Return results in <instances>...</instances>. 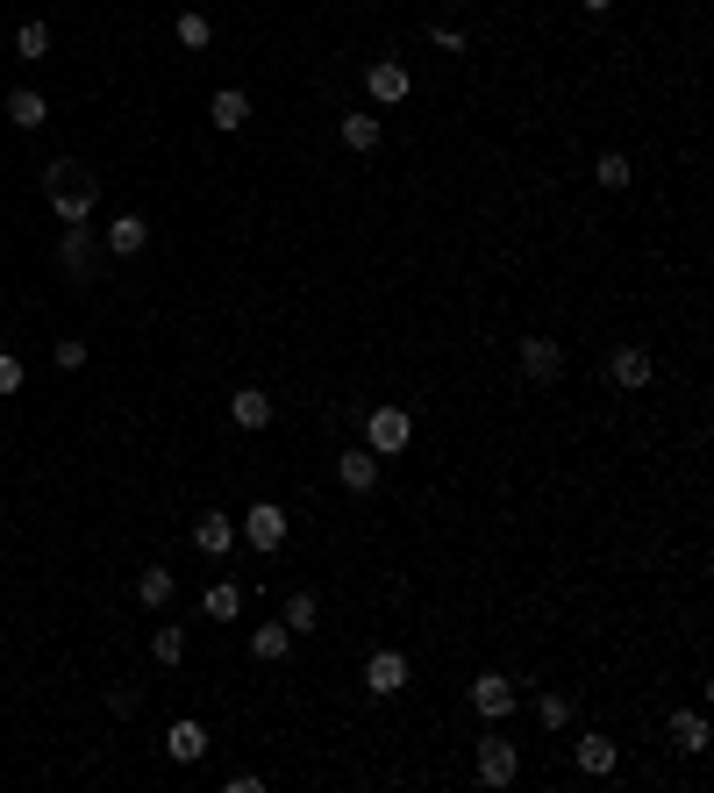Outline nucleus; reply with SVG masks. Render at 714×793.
<instances>
[{"mask_svg":"<svg viewBox=\"0 0 714 793\" xmlns=\"http://www.w3.org/2000/svg\"><path fill=\"white\" fill-rule=\"evenodd\" d=\"M286 651H294V630H286V622H265V630H251V658L279 665Z\"/></svg>","mask_w":714,"mask_h":793,"instance_id":"21","label":"nucleus"},{"mask_svg":"<svg viewBox=\"0 0 714 793\" xmlns=\"http://www.w3.org/2000/svg\"><path fill=\"white\" fill-rule=\"evenodd\" d=\"M286 630H294V636H308V630H322V593H308V586H300V593H286Z\"/></svg>","mask_w":714,"mask_h":793,"instance_id":"18","label":"nucleus"},{"mask_svg":"<svg viewBox=\"0 0 714 793\" xmlns=\"http://www.w3.org/2000/svg\"><path fill=\"white\" fill-rule=\"evenodd\" d=\"M230 415L243 422V430H271V393L265 387H236L230 393Z\"/></svg>","mask_w":714,"mask_h":793,"instance_id":"16","label":"nucleus"},{"mask_svg":"<svg viewBox=\"0 0 714 793\" xmlns=\"http://www.w3.org/2000/svg\"><path fill=\"white\" fill-rule=\"evenodd\" d=\"M150 658H158V665H179V658H187V630H158V636H150Z\"/></svg>","mask_w":714,"mask_h":793,"instance_id":"28","label":"nucleus"},{"mask_svg":"<svg viewBox=\"0 0 714 793\" xmlns=\"http://www.w3.org/2000/svg\"><path fill=\"white\" fill-rule=\"evenodd\" d=\"M572 758H579V772L586 780H607V772L621 765V751H615V737H600V729H586L579 743H572Z\"/></svg>","mask_w":714,"mask_h":793,"instance_id":"12","label":"nucleus"},{"mask_svg":"<svg viewBox=\"0 0 714 793\" xmlns=\"http://www.w3.org/2000/svg\"><path fill=\"white\" fill-rule=\"evenodd\" d=\"M14 51H22V57H43V51H51V29H43V22H22V29H14Z\"/></svg>","mask_w":714,"mask_h":793,"instance_id":"29","label":"nucleus"},{"mask_svg":"<svg viewBox=\"0 0 714 793\" xmlns=\"http://www.w3.org/2000/svg\"><path fill=\"white\" fill-rule=\"evenodd\" d=\"M193 551L230 558L236 551V515H201V522H193Z\"/></svg>","mask_w":714,"mask_h":793,"instance_id":"14","label":"nucleus"},{"mask_svg":"<svg viewBox=\"0 0 714 793\" xmlns=\"http://www.w3.org/2000/svg\"><path fill=\"white\" fill-rule=\"evenodd\" d=\"M607 379H615L621 393L650 387V350L643 343H615V350H607Z\"/></svg>","mask_w":714,"mask_h":793,"instance_id":"10","label":"nucleus"},{"mask_svg":"<svg viewBox=\"0 0 714 793\" xmlns=\"http://www.w3.org/2000/svg\"><path fill=\"white\" fill-rule=\"evenodd\" d=\"M57 265H65L72 279H94L100 272V251H94V229L86 222H65V236H57Z\"/></svg>","mask_w":714,"mask_h":793,"instance_id":"7","label":"nucleus"},{"mask_svg":"<svg viewBox=\"0 0 714 793\" xmlns=\"http://www.w3.org/2000/svg\"><path fill=\"white\" fill-rule=\"evenodd\" d=\"M594 179H600L607 193H621V187H629V179H636V165L621 158V150H600V158H594Z\"/></svg>","mask_w":714,"mask_h":793,"instance_id":"26","label":"nucleus"},{"mask_svg":"<svg viewBox=\"0 0 714 793\" xmlns=\"http://www.w3.org/2000/svg\"><path fill=\"white\" fill-rule=\"evenodd\" d=\"M57 364H65V372H79V364H86V343L65 337V343H57Z\"/></svg>","mask_w":714,"mask_h":793,"instance_id":"31","label":"nucleus"},{"mask_svg":"<svg viewBox=\"0 0 714 793\" xmlns=\"http://www.w3.org/2000/svg\"><path fill=\"white\" fill-rule=\"evenodd\" d=\"M472 772H479V786H514V772H522V751H514L508 737H500V722L479 737V758H472Z\"/></svg>","mask_w":714,"mask_h":793,"instance_id":"4","label":"nucleus"},{"mask_svg":"<svg viewBox=\"0 0 714 793\" xmlns=\"http://www.w3.org/2000/svg\"><path fill=\"white\" fill-rule=\"evenodd\" d=\"M337 479L351 486V494H372V486H379V451H364V444L343 451V457H337Z\"/></svg>","mask_w":714,"mask_h":793,"instance_id":"15","label":"nucleus"},{"mask_svg":"<svg viewBox=\"0 0 714 793\" xmlns=\"http://www.w3.org/2000/svg\"><path fill=\"white\" fill-rule=\"evenodd\" d=\"M0 393H22V358L14 350H0Z\"/></svg>","mask_w":714,"mask_h":793,"instance_id":"30","label":"nucleus"},{"mask_svg":"<svg viewBox=\"0 0 714 793\" xmlns=\"http://www.w3.org/2000/svg\"><path fill=\"white\" fill-rule=\"evenodd\" d=\"M536 722L543 729H565L572 722V694H557V686H551V694H536Z\"/></svg>","mask_w":714,"mask_h":793,"instance_id":"27","label":"nucleus"},{"mask_svg":"<svg viewBox=\"0 0 714 793\" xmlns=\"http://www.w3.org/2000/svg\"><path fill=\"white\" fill-rule=\"evenodd\" d=\"M164 758H172V765H201V758H207V722L179 715V722L164 729Z\"/></svg>","mask_w":714,"mask_h":793,"instance_id":"9","label":"nucleus"},{"mask_svg":"<svg viewBox=\"0 0 714 793\" xmlns=\"http://www.w3.org/2000/svg\"><path fill=\"white\" fill-rule=\"evenodd\" d=\"M664 737H672V751L701 758V751H707V715H701V708H672V722H664Z\"/></svg>","mask_w":714,"mask_h":793,"instance_id":"13","label":"nucleus"},{"mask_svg":"<svg viewBox=\"0 0 714 793\" xmlns=\"http://www.w3.org/2000/svg\"><path fill=\"white\" fill-rule=\"evenodd\" d=\"M201 615L207 622H236L243 615V586H236V579H215V586L201 593Z\"/></svg>","mask_w":714,"mask_h":793,"instance_id":"19","label":"nucleus"},{"mask_svg":"<svg viewBox=\"0 0 714 793\" xmlns=\"http://www.w3.org/2000/svg\"><path fill=\"white\" fill-rule=\"evenodd\" d=\"M407 444H415V422H407V408H372L364 415V451H379V457H401Z\"/></svg>","mask_w":714,"mask_h":793,"instance_id":"3","label":"nucleus"},{"mask_svg":"<svg viewBox=\"0 0 714 793\" xmlns=\"http://www.w3.org/2000/svg\"><path fill=\"white\" fill-rule=\"evenodd\" d=\"M343 144H351V150H379V144H386V121H379V115H343Z\"/></svg>","mask_w":714,"mask_h":793,"instance_id":"22","label":"nucleus"},{"mask_svg":"<svg viewBox=\"0 0 714 793\" xmlns=\"http://www.w3.org/2000/svg\"><path fill=\"white\" fill-rule=\"evenodd\" d=\"M472 708H479V722H508V715L522 708V686H514L508 673H479L472 679Z\"/></svg>","mask_w":714,"mask_h":793,"instance_id":"5","label":"nucleus"},{"mask_svg":"<svg viewBox=\"0 0 714 793\" xmlns=\"http://www.w3.org/2000/svg\"><path fill=\"white\" fill-rule=\"evenodd\" d=\"M579 8H586V14H607V8H615V0H579Z\"/></svg>","mask_w":714,"mask_h":793,"instance_id":"32","label":"nucleus"},{"mask_svg":"<svg viewBox=\"0 0 714 793\" xmlns=\"http://www.w3.org/2000/svg\"><path fill=\"white\" fill-rule=\"evenodd\" d=\"M43 193H51L57 222H94V208H100V179L86 172L79 158H57L51 172H43Z\"/></svg>","mask_w":714,"mask_h":793,"instance_id":"1","label":"nucleus"},{"mask_svg":"<svg viewBox=\"0 0 714 793\" xmlns=\"http://www.w3.org/2000/svg\"><path fill=\"white\" fill-rule=\"evenodd\" d=\"M172 593H179V579L164 572V565H150L143 579H136V601H143V607H164V601H172Z\"/></svg>","mask_w":714,"mask_h":793,"instance_id":"25","label":"nucleus"},{"mask_svg":"<svg viewBox=\"0 0 714 793\" xmlns=\"http://www.w3.org/2000/svg\"><path fill=\"white\" fill-rule=\"evenodd\" d=\"M401 686H407V658H401V651H372V658H364V694L393 700Z\"/></svg>","mask_w":714,"mask_h":793,"instance_id":"11","label":"nucleus"},{"mask_svg":"<svg viewBox=\"0 0 714 793\" xmlns=\"http://www.w3.org/2000/svg\"><path fill=\"white\" fill-rule=\"evenodd\" d=\"M514 350H522V379H529V387H551V379L565 372V350H557L551 337H522Z\"/></svg>","mask_w":714,"mask_h":793,"instance_id":"8","label":"nucleus"},{"mask_svg":"<svg viewBox=\"0 0 714 793\" xmlns=\"http://www.w3.org/2000/svg\"><path fill=\"white\" fill-rule=\"evenodd\" d=\"M364 94H372L379 108H401V101L415 94V80H407L401 57H379V65H364Z\"/></svg>","mask_w":714,"mask_h":793,"instance_id":"6","label":"nucleus"},{"mask_svg":"<svg viewBox=\"0 0 714 793\" xmlns=\"http://www.w3.org/2000/svg\"><path fill=\"white\" fill-rule=\"evenodd\" d=\"M172 36L187 43V51H207V43H215V22H207L201 8H187V14H179V22H172Z\"/></svg>","mask_w":714,"mask_h":793,"instance_id":"24","label":"nucleus"},{"mask_svg":"<svg viewBox=\"0 0 714 793\" xmlns=\"http://www.w3.org/2000/svg\"><path fill=\"white\" fill-rule=\"evenodd\" d=\"M8 121L14 129H43V121H51V101H43L36 86H14L8 94Z\"/></svg>","mask_w":714,"mask_h":793,"instance_id":"17","label":"nucleus"},{"mask_svg":"<svg viewBox=\"0 0 714 793\" xmlns=\"http://www.w3.org/2000/svg\"><path fill=\"white\" fill-rule=\"evenodd\" d=\"M143 243H150V222H143V215H115V222H108V251H115V257H136Z\"/></svg>","mask_w":714,"mask_h":793,"instance_id":"20","label":"nucleus"},{"mask_svg":"<svg viewBox=\"0 0 714 793\" xmlns=\"http://www.w3.org/2000/svg\"><path fill=\"white\" fill-rule=\"evenodd\" d=\"M286 529H294V515H286V508H279V500H257V508H243V522H236V537H243V543H251V551H257V558H271V551H279V543H286Z\"/></svg>","mask_w":714,"mask_h":793,"instance_id":"2","label":"nucleus"},{"mask_svg":"<svg viewBox=\"0 0 714 793\" xmlns=\"http://www.w3.org/2000/svg\"><path fill=\"white\" fill-rule=\"evenodd\" d=\"M207 115H215V129H222V136H230V129H243V121H251V101H243L236 86H222V94H215V108H207Z\"/></svg>","mask_w":714,"mask_h":793,"instance_id":"23","label":"nucleus"}]
</instances>
